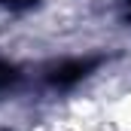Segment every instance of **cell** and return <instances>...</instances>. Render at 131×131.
Segmentation results:
<instances>
[{"instance_id":"2","label":"cell","mask_w":131,"mask_h":131,"mask_svg":"<svg viewBox=\"0 0 131 131\" xmlns=\"http://www.w3.org/2000/svg\"><path fill=\"white\" fill-rule=\"evenodd\" d=\"M12 79H15V70H12L9 64H3V61H0V89H3V85H9Z\"/></svg>"},{"instance_id":"1","label":"cell","mask_w":131,"mask_h":131,"mask_svg":"<svg viewBox=\"0 0 131 131\" xmlns=\"http://www.w3.org/2000/svg\"><path fill=\"white\" fill-rule=\"evenodd\" d=\"M89 61H70V64H61L55 73H52V79L55 82H61V85H67V82H73V79H79L85 70H89Z\"/></svg>"}]
</instances>
